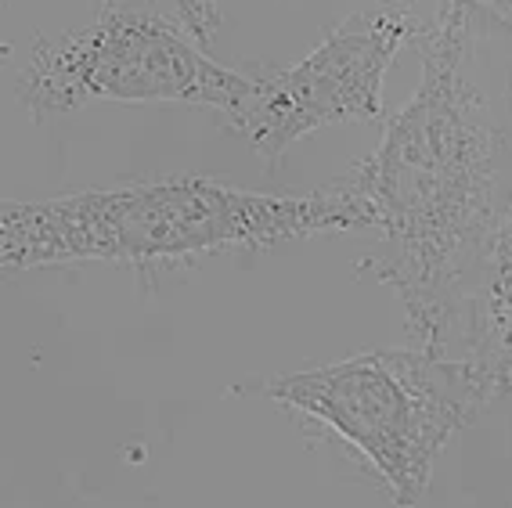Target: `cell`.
Masks as SVG:
<instances>
[{"label":"cell","instance_id":"obj_1","mask_svg":"<svg viewBox=\"0 0 512 508\" xmlns=\"http://www.w3.org/2000/svg\"><path fill=\"white\" fill-rule=\"evenodd\" d=\"M419 47L415 94L329 184L383 238L375 274L412 343L444 354L469 264L512 202V0H437Z\"/></svg>","mask_w":512,"mask_h":508},{"label":"cell","instance_id":"obj_2","mask_svg":"<svg viewBox=\"0 0 512 508\" xmlns=\"http://www.w3.org/2000/svg\"><path fill=\"white\" fill-rule=\"evenodd\" d=\"M311 235H361L354 209L332 184L311 195H275L202 173H170L58 199L4 202L0 267L19 274L65 264H188Z\"/></svg>","mask_w":512,"mask_h":508},{"label":"cell","instance_id":"obj_3","mask_svg":"<svg viewBox=\"0 0 512 508\" xmlns=\"http://www.w3.org/2000/svg\"><path fill=\"white\" fill-rule=\"evenodd\" d=\"M264 397L325 426L383 480L394 508H415L433 469L466 426L491 408L462 357L401 346L285 372Z\"/></svg>","mask_w":512,"mask_h":508},{"label":"cell","instance_id":"obj_4","mask_svg":"<svg viewBox=\"0 0 512 508\" xmlns=\"http://www.w3.org/2000/svg\"><path fill=\"white\" fill-rule=\"evenodd\" d=\"M253 73L213 62L210 47L163 0H98L91 22L62 40H33L15 98L33 119L91 101L199 105L224 123L246 105Z\"/></svg>","mask_w":512,"mask_h":508},{"label":"cell","instance_id":"obj_5","mask_svg":"<svg viewBox=\"0 0 512 508\" xmlns=\"http://www.w3.org/2000/svg\"><path fill=\"white\" fill-rule=\"evenodd\" d=\"M415 0H375L332 26L296 65L253 73L246 105L228 119L267 166L307 134L336 123H372L383 112V83L404 47L419 44L430 22Z\"/></svg>","mask_w":512,"mask_h":508},{"label":"cell","instance_id":"obj_6","mask_svg":"<svg viewBox=\"0 0 512 508\" xmlns=\"http://www.w3.org/2000/svg\"><path fill=\"white\" fill-rule=\"evenodd\" d=\"M444 354L473 368L491 404L512 397V202L469 264Z\"/></svg>","mask_w":512,"mask_h":508},{"label":"cell","instance_id":"obj_7","mask_svg":"<svg viewBox=\"0 0 512 508\" xmlns=\"http://www.w3.org/2000/svg\"><path fill=\"white\" fill-rule=\"evenodd\" d=\"M163 4L170 11H174L177 19H181L184 26L192 29L195 37H199L206 47H210L213 40H217V29H220V8H217V0H163Z\"/></svg>","mask_w":512,"mask_h":508}]
</instances>
